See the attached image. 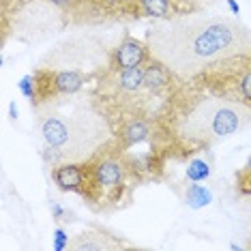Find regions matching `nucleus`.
Masks as SVG:
<instances>
[{
    "label": "nucleus",
    "instance_id": "nucleus-1",
    "mask_svg": "<svg viewBox=\"0 0 251 251\" xmlns=\"http://www.w3.org/2000/svg\"><path fill=\"white\" fill-rule=\"evenodd\" d=\"M196 84L221 101L245 105L251 110V52L227 54L226 58L200 71Z\"/></svg>",
    "mask_w": 251,
    "mask_h": 251
},
{
    "label": "nucleus",
    "instance_id": "nucleus-2",
    "mask_svg": "<svg viewBox=\"0 0 251 251\" xmlns=\"http://www.w3.org/2000/svg\"><path fill=\"white\" fill-rule=\"evenodd\" d=\"M35 77L37 95L32 103H43V101L56 99L60 95H75L82 90L86 77L77 71H50V69H37L32 73Z\"/></svg>",
    "mask_w": 251,
    "mask_h": 251
},
{
    "label": "nucleus",
    "instance_id": "nucleus-3",
    "mask_svg": "<svg viewBox=\"0 0 251 251\" xmlns=\"http://www.w3.org/2000/svg\"><path fill=\"white\" fill-rule=\"evenodd\" d=\"M148 60H152L151 50H148L142 41L127 35L121 43H118V48H114V52L110 54L107 69L110 71L135 69V67H144Z\"/></svg>",
    "mask_w": 251,
    "mask_h": 251
},
{
    "label": "nucleus",
    "instance_id": "nucleus-4",
    "mask_svg": "<svg viewBox=\"0 0 251 251\" xmlns=\"http://www.w3.org/2000/svg\"><path fill=\"white\" fill-rule=\"evenodd\" d=\"M249 107L232 103V101H224L217 110L213 112V118H210V133L215 138H227V135L236 133L238 129L243 127L245 123L251 118V114L243 116V112H247Z\"/></svg>",
    "mask_w": 251,
    "mask_h": 251
},
{
    "label": "nucleus",
    "instance_id": "nucleus-5",
    "mask_svg": "<svg viewBox=\"0 0 251 251\" xmlns=\"http://www.w3.org/2000/svg\"><path fill=\"white\" fill-rule=\"evenodd\" d=\"M54 185L65 193H77L84 198L88 187V168L86 163H60L52 170Z\"/></svg>",
    "mask_w": 251,
    "mask_h": 251
},
{
    "label": "nucleus",
    "instance_id": "nucleus-6",
    "mask_svg": "<svg viewBox=\"0 0 251 251\" xmlns=\"http://www.w3.org/2000/svg\"><path fill=\"white\" fill-rule=\"evenodd\" d=\"M174 86V73L159 60H148L144 65V88L151 93H168Z\"/></svg>",
    "mask_w": 251,
    "mask_h": 251
},
{
    "label": "nucleus",
    "instance_id": "nucleus-7",
    "mask_svg": "<svg viewBox=\"0 0 251 251\" xmlns=\"http://www.w3.org/2000/svg\"><path fill=\"white\" fill-rule=\"evenodd\" d=\"M152 135L151 131V125L146 121H142V118H131L123 125L121 129H118L116 138H118V148H123V151H129V148L142 144V142H146L148 138Z\"/></svg>",
    "mask_w": 251,
    "mask_h": 251
},
{
    "label": "nucleus",
    "instance_id": "nucleus-8",
    "mask_svg": "<svg viewBox=\"0 0 251 251\" xmlns=\"http://www.w3.org/2000/svg\"><path fill=\"white\" fill-rule=\"evenodd\" d=\"M110 73H112V84L123 93H138V90L144 88V67L110 71Z\"/></svg>",
    "mask_w": 251,
    "mask_h": 251
},
{
    "label": "nucleus",
    "instance_id": "nucleus-9",
    "mask_svg": "<svg viewBox=\"0 0 251 251\" xmlns=\"http://www.w3.org/2000/svg\"><path fill=\"white\" fill-rule=\"evenodd\" d=\"M41 131H43V140L52 148H62L69 142V129H67V125L60 118H48V121H43Z\"/></svg>",
    "mask_w": 251,
    "mask_h": 251
},
{
    "label": "nucleus",
    "instance_id": "nucleus-10",
    "mask_svg": "<svg viewBox=\"0 0 251 251\" xmlns=\"http://www.w3.org/2000/svg\"><path fill=\"white\" fill-rule=\"evenodd\" d=\"M185 202H187V206L193 208V210L204 208L213 202V193H210L208 187H202V185H196V182H193V185H189L185 191Z\"/></svg>",
    "mask_w": 251,
    "mask_h": 251
},
{
    "label": "nucleus",
    "instance_id": "nucleus-11",
    "mask_svg": "<svg viewBox=\"0 0 251 251\" xmlns=\"http://www.w3.org/2000/svg\"><path fill=\"white\" fill-rule=\"evenodd\" d=\"M140 7L144 9L146 15L159 20H170L176 13L172 0H140Z\"/></svg>",
    "mask_w": 251,
    "mask_h": 251
},
{
    "label": "nucleus",
    "instance_id": "nucleus-12",
    "mask_svg": "<svg viewBox=\"0 0 251 251\" xmlns=\"http://www.w3.org/2000/svg\"><path fill=\"white\" fill-rule=\"evenodd\" d=\"M185 174H187V178H189L191 182H202V180H206L210 176V163L206 161V159H202V157L191 159V161L187 163Z\"/></svg>",
    "mask_w": 251,
    "mask_h": 251
},
{
    "label": "nucleus",
    "instance_id": "nucleus-13",
    "mask_svg": "<svg viewBox=\"0 0 251 251\" xmlns=\"http://www.w3.org/2000/svg\"><path fill=\"white\" fill-rule=\"evenodd\" d=\"M236 191L245 198H251V168H243L236 172Z\"/></svg>",
    "mask_w": 251,
    "mask_h": 251
},
{
    "label": "nucleus",
    "instance_id": "nucleus-14",
    "mask_svg": "<svg viewBox=\"0 0 251 251\" xmlns=\"http://www.w3.org/2000/svg\"><path fill=\"white\" fill-rule=\"evenodd\" d=\"M18 88H20V93L26 97V99H30V101H35V95H37V86H35V77L32 75H24L18 82Z\"/></svg>",
    "mask_w": 251,
    "mask_h": 251
},
{
    "label": "nucleus",
    "instance_id": "nucleus-15",
    "mask_svg": "<svg viewBox=\"0 0 251 251\" xmlns=\"http://www.w3.org/2000/svg\"><path fill=\"white\" fill-rule=\"evenodd\" d=\"M67 245H69V238H67V232L65 230H56L54 232V249L56 251H62V249H67Z\"/></svg>",
    "mask_w": 251,
    "mask_h": 251
},
{
    "label": "nucleus",
    "instance_id": "nucleus-16",
    "mask_svg": "<svg viewBox=\"0 0 251 251\" xmlns=\"http://www.w3.org/2000/svg\"><path fill=\"white\" fill-rule=\"evenodd\" d=\"M52 215H54V219H62V215H65V210H62L60 206H58V204H52Z\"/></svg>",
    "mask_w": 251,
    "mask_h": 251
},
{
    "label": "nucleus",
    "instance_id": "nucleus-17",
    "mask_svg": "<svg viewBox=\"0 0 251 251\" xmlns=\"http://www.w3.org/2000/svg\"><path fill=\"white\" fill-rule=\"evenodd\" d=\"M227 7H230V11H232V13H241V7H238V2H236V0H227Z\"/></svg>",
    "mask_w": 251,
    "mask_h": 251
},
{
    "label": "nucleus",
    "instance_id": "nucleus-18",
    "mask_svg": "<svg viewBox=\"0 0 251 251\" xmlns=\"http://www.w3.org/2000/svg\"><path fill=\"white\" fill-rule=\"evenodd\" d=\"M9 114H11V118L15 121V118H18V105H15V103H9Z\"/></svg>",
    "mask_w": 251,
    "mask_h": 251
},
{
    "label": "nucleus",
    "instance_id": "nucleus-19",
    "mask_svg": "<svg viewBox=\"0 0 251 251\" xmlns=\"http://www.w3.org/2000/svg\"><path fill=\"white\" fill-rule=\"evenodd\" d=\"M52 2H56V4H60V7H67V4H71L73 0H52Z\"/></svg>",
    "mask_w": 251,
    "mask_h": 251
},
{
    "label": "nucleus",
    "instance_id": "nucleus-20",
    "mask_svg": "<svg viewBox=\"0 0 251 251\" xmlns=\"http://www.w3.org/2000/svg\"><path fill=\"white\" fill-rule=\"evenodd\" d=\"M245 168H251V155H249V159H247V163H245Z\"/></svg>",
    "mask_w": 251,
    "mask_h": 251
}]
</instances>
